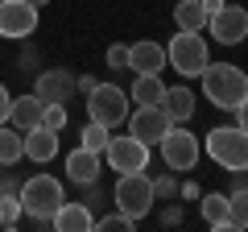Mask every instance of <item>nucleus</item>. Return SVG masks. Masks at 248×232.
I'll return each mask as SVG.
<instances>
[{"label": "nucleus", "mask_w": 248, "mask_h": 232, "mask_svg": "<svg viewBox=\"0 0 248 232\" xmlns=\"http://www.w3.org/2000/svg\"><path fill=\"white\" fill-rule=\"evenodd\" d=\"M21 199H17V191H0V228H17L21 224Z\"/></svg>", "instance_id": "obj_24"}, {"label": "nucleus", "mask_w": 248, "mask_h": 232, "mask_svg": "<svg viewBox=\"0 0 248 232\" xmlns=\"http://www.w3.org/2000/svg\"><path fill=\"white\" fill-rule=\"evenodd\" d=\"M228 228H248V187L240 182V174L228 191Z\"/></svg>", "instance_id": "obj_22"}, {"label": "nucleus", "mask_w": 248, "mask_h": 232, "mask_svg": "<svg viewBox=\"0 0 248 232\" xmlns=\"http://www.w3.org/2000/svg\"><path fill=\"white\" fill-rule=\"evenodd\" d=\"M161 162H166L170 170H195V162H199V153H203V145H199V137L195 133H186L182 125H170L166 129V137H161Z\"/></svg>", "instance_id": "obj_7"}, {"label": "nucleus", "mask_w": 248, "mask_h": 232, "mask_svg": "<svg viewBox=\"0 0 248 232\" xmlns=\"http://www.w3.org/2000/svg\"><path fill=\"white\" fill-rule=\"evenodd\" d=\"M128 71H137V75H161L166 71V46H157V42H137V46H128Z\"/></svg>", "instance_id": "obj_13"}, {"label": "nucleus", "mask_w": 248, "mask_h": 232, "mask_svg": "<svg viewBox=\"0 0 248 232\" xmlns=\"http://www.w3.org/2000/svg\"><path fill=\"white\" fill-rule=\"evenodd\" d=\"M21 158H25V133L4 120L0 125V166H17Z\"/></svg>", "instance_id": "obj_21"}, {"label": "nucleus", "mask_w": 248, "mask_h": 232, "mask_svg": "<svg viewBox=\"0 0 248 232\" xmlns=\"http://www.w3.org/2000/svg\"><path fill=\"white\" fill-rule=\"evenodd\" d=\"M95 228H104V232H133V228H137V220H133V215H124L120 207H116L112 215H104V220H95Z\"/></svg>", "instance_id": "obj_26"}, {"label": "nucleus", "mask_w": 248, "mask_h": 232, "mask_svg": "<svg viewBox=\"0 0 248 232\" xmlns=\"http://www.w3.org/2000/svg\"><path fill=\"white\" fill-rule=\"evenodd\" d=\"M128 91H120L116 83H95V87L87 91V112H91V120L95 125H108V129H116V125H124L128 120Z\"/></svg>", "instance_id": "obj_6"}, {"label": "nucleus", "mask_w": 248, "mask_h": 232, "mask_svg": "<svg viewBox=\"0 0 248 232\" xmlns=\"http://www.w3.org/2000/svg\"><path fill=\"white\" fill-rule=\"evenodd\" d=\"M108 133H112L108 125H95V120H91V125L83 129V149H91V153H104V149H108Z\"/></svg>", "instance_id": "obj_25"}, {"label": "nucleus", "mask_w": 248, "mask_h": 232, "mask_svg": "<svg viewBox=\"0 0 248 232\" xmlns=\"http://www.w3.org/2000/svg\"><path fill=\"white\" fill-rule=\"evenodd\" d=\"M50 224L58 232H91V228H95V215H91L87 203H66V199H62V207L54 212Z\"/></svg>", "instance_id": "obj_15"}, {"label": "nucleus", "mask_w": 248, "mask_h": 232, "mask_svg": "<svg viewBox=\"0 0 248 232\" xmlns=\"http://www.w3.org/2000/svg\"><path fill=\"white\" fill-rule=\"evenodd\" d=\"M112 199H116V207H120L124 215L141 220V215H149V207L157 203V199H153V179L145 174V170H128V174L116 179Z\"/></svg>", "instance_id": "obj_4"}, {"label": "nucleus", "mask_w": 248, "mask_h": 232, "mask_svg": "<svg viewBox=\"0 0 248 232\" xmlns=\"http://www.w3.org/2000/svg\"><path fill=\"white\" fill-rule=\"evenodd\" d=\"M207 9H203V0H178L174 4V25L186 29V33H203L207 29Z\"/></svg>", "instance_id": "obj_20"}, {"label": "nucleus", "mask_w": 248, "mask_h": 232, "mask_svg": "<svg viewBox=\"0 0 248 232\" xmlns=\"http://www.w3.org/2000/svg\"><path fill=\"white\" fill-rule=\"evenodd\" d=\"M17 199H21V212L29 215V220L33 224H50L54 220V212H58L62 207V182L58 179H50V174H33V179H25L17 187Z\"/></svg>", "instance_id": "obj_2"}, {"label": "nucleus", "mask_w": 248, "mask_h": 232, "mask_svg": "<svg viewBox=\"0 0 248 232\" xmlns=\"http://www.w3.org/2000/svg\"><path fill=\"white\" fill-rule=\"evenodd\" d=\"M211 37L223 46H240L248 37V9H240V4H223L219 13H211Z\"/></svg>", "instance_id": "obj_10"}, {"label": "nucleus", "mask_w": 248, "mask_h": 232, "mask_svg": "<svg viewBox=\"0 0 248 232\" xmlns=\"http://www.w3.org/2000/svg\"><path fill=\"white\" fill-rule=\"evenodd\" d=\"M199 79H203V96L223 112H236L248 99V75L236 63H207V71Z\"/></svg>", "instance_id": "obj_1"}, {"label": "nucleus", "mask_w": 248, "mask_h": 232, "mask_svg": "<svg viewBox=\"0 0 248 232\" xmlns=\"http://www.w3.org/2000/svg\"><path fill=\"white\" fill-rule=\"evenodd\" d=\"M166 63H174V71L186 75V79H199L207 71V63H211V54H207V42L199 33L178 29V37H170V46H166Z\"/></svg>", "instance_id": "obj_5"}, {"label": "nucleus", "mask_w": 248, "mask_h": 232, "mask_svg": "<svg viewBox=\"0 0 248 232\" xmlns=\"http://www.w3.org/2000/svg\"><path fill=\"white\" fill-rule=\"evenodd\" d=\"M66 179L75 182V187H87V182H95L99 179V153H91V149H75V153H66Z\"/></svg>", "instance_id": "obj_16"}, {"label": "nucleus", "mask_w": 248, "mask_h": 232, "mask_svg": "<svg viewBox=\"0 0 248 232\" xmlns=\"http://www.w3.org/2000/svg\"><path fill=\"white\" fill-rule=\"evenodd\" d=\"M75 87H79V91H91V87H95V79H91V75H83V79H75Z\"/></svg>", "instance_id": "obj_35"}, {"label": "nucleus", "mask_w": 248, "mask_h": 232, "mask_svg": "<svg viewBox=\"0 0 248 232\" xmlns=\"http://www.w3.org/2000/svg\"><path fill=\"white\" fill-rule=\"evenodd\" d=\"M54 153H58V133H54V129L37 125V129H29V133H25V158H29V162L46 166Z\"/></svg>", "instance_id": "obj_17"}, {"label": "nucleus", "mask_w": 248, "mask_h": 232, "mask_svg": "<svg viewBox=\"0 0 248 232\" xmlns=\"http://www.w3.org/2000/svg\"><path fill=\"white\" fill-rule=\"evenodd\" d=\"M207 158L215 166H223L228 174L248 170V133L240 125H219L207 133Z\"/></svg>", "instance_id": "obj_3"}, {"label": "nucleus", "mask_w": 248, "mask_h": 232, "mask_svg": "<svg viewBox=\"0 0 248 232\" xmlns=\"http://www.w3.org/2000/svg\"><path fill=\"white\" fill-rule=\"evenodd\" d=\"M42 125H46V129H54V133H62V129H66V108H62V104H46Z\"/></svg>", "instance_id": "obj_27"}, {"label": "nucleus", "mask_w": 248, "mask_h": 232, "mask_svg": "<svg viewBox=\"0 0 248 232\" xmlns=\"http://www.w3.org/2000/svg\"><path fill=\"white\" fill-rule=\"evenodd\" d=\"M199 212L211 228H228V191H207L199 199Z\"/></svg>", "instance_id": "obj_23"}, {"label": "nucleus", "mask_w": 248, "mask_h": 232, "mask_svg": "<svg viewBox=\"0 0 248 232\" xmlns=\"http://www.w3.org/2000/svg\"><path fill=\"white\" fill-rule=\"evenodd\" d=\"M29 4H33V9H42V4H50V0H29Z\"/></svg>", "instance_id": "obj_36"}, {"label": "nucleus", "mask_w": 248, "mask_h": 232, "mask_svg": "<svg viewBox=\"0 0 248 232\" xmlns=\"http://www.w3.org/2000/svg\"><path fill=\"white\" fill-rule=\"evenodd\" d=\"M33 91L42 96V104H66V99L75 96V75L62 71V66H54V71H37Z\"/></svg>", "instance_id": "obj_12"}, {"label": "nucleus", "mask_w": 248, "mask_h": 232, "mask_svg": "<svg viewBox=\"0 0 248 232\" xmlns=\"http://www.w3.org/2000/svg\"><path fill=\"white\" fill-rule=\"evenodd\" d=\"M42 116H46V104L37 91H29V96H17L13 99V112H9V125H17L21 133H29V129L42 125Z\"/></svg>", "instance_id": "obj_14"}, {"label": "nucleus", "mask_w": 248, "mask_h": 232, "mask_svg": "<svg viewBox=\"0 0 248 232\" xmlns=\"http://www.w3.org/2000/svg\"><path fill=\"white\" fill-rule=\"evenodd\" d=\"M9 112H13V96H9V87L0 83V125L9 120Z\"/></svg>", "instance_id": "obj_31"}, {"label": "nucleus", "mask_w": 248, "mask_h": 232, "mask_svg": "<svg viewBox=\"0 0 248 232\" xmlns=\"http://www.w3.org/2000/svg\"><path fill=\"white\" fill-rule=\"evenodd\" d=\"M83 203H87V207H91V203H104V191H99L95 182H87V199H83Z\"/></svg>", "instance_id": "obj_32"}, {"label": "nucleus", "mask_w": 248, "mask_h": 232, "mask_svg": "<svg viewBox=\"0 0 248 232\" xmlns=\"http://www.w3.org/2000/svg\"><path fill=\"white\" fill-rule=\"evenodd\" d=\"M236 125H240V129H244V133H248V99H244V104L236 108Z\"/></svg>", "instance_id": "obj_33"}, {"label": "nucleus", "mask_w": 248, "mask_h": 232, "mask_svg": "<svg viewBox=\"0 0 248 232\" xmlns=\"http://www.w3.org/2000/svg\"><path fill=\"white\" fill-rule=\"evenodd\" d=\"M128 99H133L137 108H161V99H166V83H161V75H137Z\"/></svg>", "instance_id": "obj_18"}, {"label": "nucleus", "mask_w": 248, "mask_h": 232, "mask_svg": "<svg viewBox=\"0 0 248 232\" xmlns=\"http://www.w3.org/2000/svg\"><path fill=\"white\" fill-rule=\"evenodd\" d=\"M166 129H170V116L161 108H137V112H128V133L141 137L145 145H157L166 137Z\"/></svg>", "instance_id": "obj_11"}, {"label": "nucleus", "mask_w": 248, "mask_h": 232, "mask_svg": "<svg viewBox=\"0 0 248 232\" xmlns=\"http://www.w3.org/2000/svg\"><path fill=\"white\" fill-rule=\"evenodd\" d=\"M174 195H178L174 170H170V174H161V179H153V199H174Z\"/></svg>", "instance_id": "obj_28"}, {"label": "nucleus", "mask_w": 248, "mask_h": 232, "mask_svg": "<svg viewBox=\"0 0 248 232\" xmlns=\"http://www.w3.org/2000/svg\"><path fill=\"white\" fill-rule=\"evenodd\" d=\"M223 4H228V0H203V9H207V17H211V13H219Z\"/></svg>", "instance_id": "obj_34"}, {"label": "nucleus", "mask_w": 248, "mask_h": 232, "mask_svg": "<svg viewBox=\"0 0 248 232\" xmlns=\"http://www.w3.org/2000/svg\"><path fill=\"white\" fill-rule=\"evenodd\" d=\"M108 166L116 170V174H128V170H145L149 166V145L141 141V137H108Z\"/></svg>", "instance_id": "obj_8"}, {"label": "nucleus", "mask_w": 248, "mask_h": 232, "mask_svg": "<svg viewBox=\"0 0 248 232\" xmlns=\"http://www.w3.org/2000/svg\"><path fill=\"white\" fill-rule=\"evenodd\" d=\"M161 112L170 116V125H186L195 116V91L190 87H166V99H161Z\"/></svg>", "instance_id": "obj_19"}, {"label": "nucleus", "mask_w": 248, "mask_h": 232, "mask_svg": "<svg viewBox=\"0 0 248 232\" xmlns=\"http://www.w3.org/2000/svg\"><path fill=\"white\" fill-rule=\"evenodd\" d=\"M108 66H128V46H108Z\"/></svg>", "instance_id": "obj_29"}, {"label": "nucleus", "mask_w": 248, "mask_h": 232, "mask_svg": "<svg viewBox=\"0 0 248 232\" xmlns=\"http://www.w3.org/2000/svg\"><path fill=\"white\" fill-rule=\"evenodd\" d=\"M161 224H166V228H178V224H182V207H166V212H161Z\"/></svg>", "instance_id": "obj_30"}, {"label": "nucleus", "mask_w": 248, "mask_h": 232, "mask_svg": "<svg viewBox=\"0 0 248 232\" xmlns=\"http://www.w3.org/2000/svg\"><path fill=\"white\" fill-rule=\"evenodd\" d=\"M37 13L42 9H33L29 0H0V37H29L37 29Z\"/></svg>", "instance_id": "obj_9"}]
</instances>
